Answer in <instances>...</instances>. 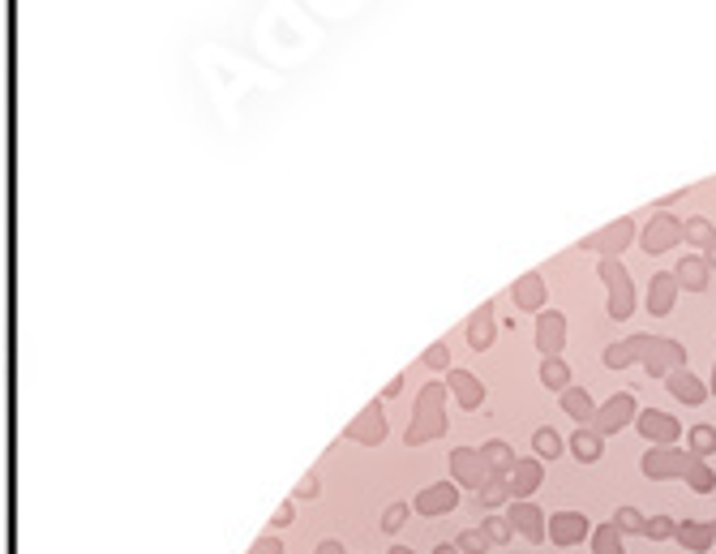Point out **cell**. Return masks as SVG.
Masks as SVG:
<instances>
[]
</instances>
